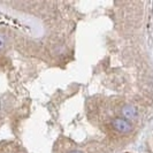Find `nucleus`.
Returning a JSON list of instances; mask_svg holds the SVG:
<instances>
[{
  "label": "nucleus",
  "instance_id": "1",
  "mask_svg": "<svg viewBox=\"0 0 153 153\" xmlns=\"http://www.w3.org/2000/svg\"><path fill=\"white\" fill-rule=\"evenodd\" d=\"M1 45H2V39L0 38V47H1Z\"/></svg>",
  "mask_w": 153,
  "mask_h": 153
}]
</instances>
